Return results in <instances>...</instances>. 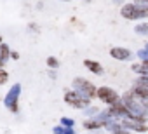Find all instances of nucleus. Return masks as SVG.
Instances as JSON below:
<instances>
[{"instance_id":"nucleus-1","label":"nucleus","mask_w":148,"mask_h":134,"mask_svg":"<svg viewBox=\"0 0 148 134\" xmlns=\"http://www.w3.org/2000/svg\"><path fill=\"white\" fill-rule=\"evenodd\" d=\"M64 101L70 103L73 108H86V105H89V98H84V94H80L79 91H71L64 94Z\"/></svg>"},{"instance_id":"nucleus-2","label":"nucleus","mask_w":148,"mask_h":134,"mask_svg":"<svg viewBox=\"0 0 148 134\" xmlns=\"http://www.w3.org/2000/svg\"><path fill=\"white\" fill-rule=\"evenodd\" d=\"M96 98L98 99H101L103 103H106V105H113V103H117L119 101V94L113 91V89H110V87H99L98 91H96Z\"/></svg>"},{"instance_id":"nucleus-3","label":"nucleus","mask_w":148,"mask_h":134,"mask_svg":"<svg viewBox=\"0 0 148 134\" xmlns=\"http://www.w3.org/2000/svg\"><path fill=\"white\" fill-rule=\"evenodd\" d=\"M120 14H122L124 18H127V19H138V18H141V16H148V11H143V9L138 7V5L127 4V5H124V7L120 9Z\"/></svg>"},{"instance_id":"nucleus-4","label":"nucleus","mask_w":148,"mask_h":134,"mask_svg":"<svg viewBox=\"0 0 148 134\" xmlns=\"http://www.w3.org/2000/svg\"><path fill=\"white\" fill-rule=\"evenodd\" d=\"M73 85H75V89H79L80 94L84 92L86 98H96V91H98V89H96L91 82H87V80H84V79H77L75 82H73Z\"/></svg>"},{"instance_id":"nucleus-5","label":"nucleus","mask_w":148,"mask_h":134,"mask_svg":"<svg viewBox=\"0 0 148 134\" xmlns=\"http://www.w3.org/2000/svg\"><path fill=\"white\" fill-rule=\"evenodd\" d=\"M110 56L115 57V59H119V61H124V59H127V57L131 56V52H129L127 49H122V47H113V49L110 51Z\"/></svg>"},{"instance_id":"nucleus-6","label":"nucleus","mask_w":148,"mask_h":134,"mask_svg":"<svg viewBox=\"0 0 148 134\" xmlns=\"http://www.w3.org/2000/svg\"><path fill=\"white\" fill-rule=\"evenodd\" d=\"M84 64H86V68H87L89 72H92L94 75H101V73H103V68H101V64H99L98 61L86 59V61H84Z\"/></svg>"},{"instance_id":"nucleus-7","label":"nucleus","mask_w":148,"mask_h":134,"mask_svg":"<svg viewBox=\"0 0 148 134\" xmlns=\"http://www.w3.org/2000/svg\"><path fill=\"white\" fill-rule=\"evenodd\" d=\"M101 125H103V122H98V120L84 122V127H86V129H98V127H101Z\"/></svg>"},{"instance_id":"nucleus-8","label":"nucleus","mask_w":148,"mask_h":134,"mask_svg":"<svg viewBox=\"0 0 148 134\" xmlns=\"http://www.w3.org/2000/svg\"><path fill=\"white\" fill-rule=\"evenodd\" d=\"M47 66H49V68H58V66H59V61H58L54 56H49V57H47Z\"/></svg>"},{"instance_id":"nucleus-9","label":"nucleus","mask_w":148,"mask_h":134,"mask_svg":"<svg viewBox=\"0 0 148 134\" xmlns=\"http://www.w3.org/2000/svg\"><path fill=\"white\" fill-rule=\"evenodd\" d=\"M7 79H9V75H7V72L0 66V85H4L5 82H7Z\"/></svg>"},{"instance_id":"nucleus-10","label":"nucleus","mask_w":148,"mask_h":134,"mask_svg":"<svg viewBox=\"0 0 148 134\" xmlns=\"http://www.w3.org/2000/svg\"><path fill=\"white\" fill-rule=\"evenodd\" d=\"M61 120H63V122H61V124H63V125H64V127H66V125H70V127H71V125H73V120H71V118H66V117H64V118H61Z\"/></svg>"},{"instance_id":"nucleus-11","label":"nucleus","mask_w":148,"mask_h":134,"mask_svg":"<svg viewBox=\"0 0 148 134\" xmlns=\"http://www.w3.org/2000/svg\"><path fill=\"white\" fill-rule=\"evenodd\" d=\"M11 57H14V59H18V57H19V54H18V52H11Z\"/></svg>"},{"instance_id":"nucleus-12","label":"nucleus","mask_w":148,"mask_h":134,"mask_svg":"<svg viewBox=\"0 0 148 134\" xmlns=\"http://www.w3.org/2000/svg\"><path fill=\"white\" fill-rule=\"evenodd\" d=\"M0 44H2V37H0Z\"/></svg>"}]
</instances>
